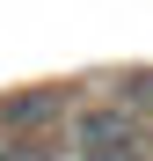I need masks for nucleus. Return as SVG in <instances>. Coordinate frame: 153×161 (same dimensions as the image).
<instances>
[{
  "instance_id": "1",
  "label": "nucleus",
  "mask_w": 153,
  "mask_h": 161,
  "mask_svg": "<svg viewBox=\"0 0 153 161\" xmlns=\"http://www.w3.org/2000/svg\"><path fill=\"white\" fill-rule=\"evenodd\" d=\"M80 139H88V154H117V161H124L131 117H124V110H80Z\"/></svg>"
},
{
  "instance_id": "2",
  "label": "nucleus",
  "mask_w": 153,
  "mask_h": 161,
  "mask_svg": "<svg viewBox=\"0 0 153 161\" xmlns=\"http://www.w3.org/2000/svg\"><path fill=\"white\" fill-rule=\"evenodd\" d=\"M0 161H51V154H37V147H8Z\"/></svg>"
},
{
  "instance_id": "3",
  "label": "nucleus",
  "mask_w": 153,
  "mask_h": 161,
  "mask_svg": "<svg viewBox=\"0 0 153 161\" xmlns=\"http://www.w3.org/2000/svg\"><path fill=\"white\" fill-rule=\"evenodd\" d=\"M80 161H117V154H80Z\"/></svg>"
}]
</instances>
